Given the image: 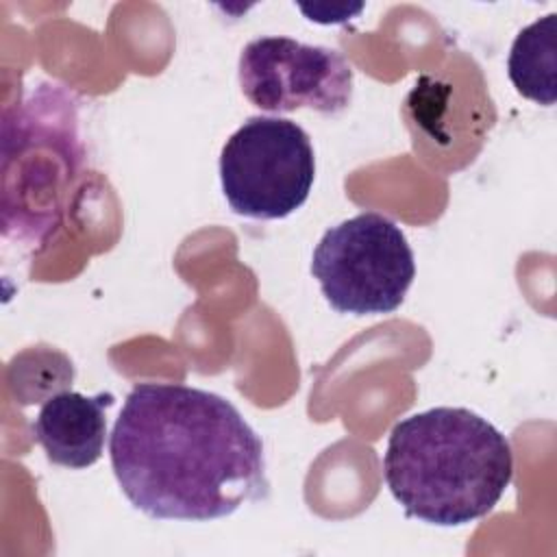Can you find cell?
<instances>
[{
    "instance_id": "5b68a950",
    "label": "cell",
    "mask_w": 557,
    "mask_h": 557,
    "mask_svg": "<svg viewBox=\"0 0 557 557\" xmlns=\"http://www.w3.org/2000/svg\"><path fill=\"white\" fill-rule=\"evenodd\" d=\"M313 178L311 139L302 126L285 117H248L220 152L224 198L244 218H287L305 205Z\"/></svg>"
},
{
    "instance_id": "8992f818",
    "label": "cell",
    "mask_w": 557,
    "mask_h": 557,
    "mask_svg": "<svg viewBox=\"0 0 557 557\" xmlns=\"http://www.w3.org/2000/svg\"><path fill=\"white\" fill-rule=\"evenodd\" d=\"M239 85L261 111L289 113L307 107L337 115L352 100V67L333 48L265 35L244 46Z\"/></svg>"
},
{
    "instance_id": "3957f363",
    "label": "cell",
    "mask_w": 557,
    "mask_h": 557,
    "mask_svg": "<svg viewBox=\"0 0 557 557\" xmlns=\"http://www.w3.org/2000/svg\"><path fill=\"white\" fill-rule=\"evenodd\" d=\"M76 102L59 85L39 89L2 122L4 235L46 242L61 224L83 165Z\"/></svg>"
},
{
    "instance_id": "7a4b0ae2",
    "label": "cell",
    "mask_w": 557,
    "mask_h": 557,
    "mask_svg": "<svg viewBox=\"0 0 557 557\" xmlns=\"http://www.w3.org/2000/svg\"><path fill=\"white\" fill-rule=\"evenodd\" d=\"M383 476L409 518L461 527L498 505L513 476V453L479 413L433 407L394 424Z\"/></svg>"
},
{
    "instance_id": "277c9868",
    "label": "cell",
    "mask_w": 557,
    "mask_h": 557,
    "mask_svg": "<svg viewBox=\"0 0 557 557\" xmlns=\"http://www.w3.org/2000/svg\"><path fill=\"white\" fill-rule=\"evenodd\" d=\"M311 274L337 313H392L405 300L416 261L389 218L366 211L331 226L311 257Z\"/></svg>"
},
{
    "instance_id": "ba28073f",
    "label": "cell",
    "mask_w": 557,
    "mask_h": 557,
    "mask_svg": "<svg viewBox=\"0 0 557 557\" xmlns=\"http://www.w3.org/2000/svg\"><path fill=\"white\" fill-rule=\"evenodd\" d=\"M557 13H548L518 33L511 44L507 72L520 96L553 107L557 98Z\"/></svg>"
},
{
    "instance_id": "52a82bcc",
    "label": "cell",
    "mask_w": 557,
    "mask_h": 557,
    "mask_svg": "<svg viewBox=\"0 0 557 557\" xmlns=\"http://www.w3.org/2000/svg\"><path fill=\"white\" fill-rule=\"evenodd\" d=\"M111 405V394L85 396L70 389L50 396L33 422L35 440L48 461L70 470L94 466L104 450L107 407Z\"/></svg>"
},
{
    "instance_id": "6da1fadb",
    "label": "cell",
    "mask_w": 557,
    "mask_h": 557,
    "mask_svg": "<svg viewBox=\"0 0 557 557\" xmlns=\"http://www.w3.org/2000/svg\"><path fill=\"white\" fill-rule=\"evenodd\" d=\"M131 505L157 520H215L268 494L263 442L237 407L183 383H137L109 440Z\"/></svg>"
}]
</instances>
